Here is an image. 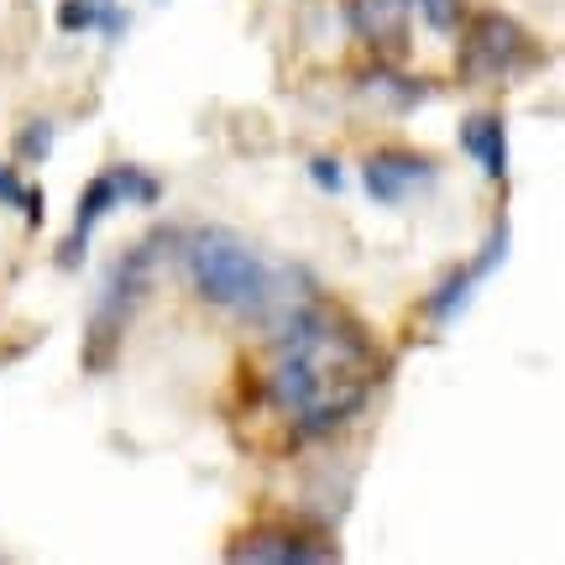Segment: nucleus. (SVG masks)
<instances>
[{"label": "nucleus", "instance_id": "1", "mask_svg": "<svg viewBox=\"0 0 565 565\" xmlns=\"http://www.w3.org/2000/svg\"><path fill=\"white\" fill-rule=\"evenodd\" d=\"M183 273L194 282L204 303H215L225 315H267L278 303V273L252 242H242L225 225H200L183 236Z\"/></svg>", "mask_w": 565, "mask_h": 565}, {"label": "nucleus", "instance_id": "2", "mask_svg": "<svg viewBox=\"0 0 565 565\" xmlns=\"http://www.w3.org/2000/svg\"><path fill=\"white\" fill-rule=\"evenodd\" d=\"M173 242H179V231H152V236H141L137 246H126L121 257L110 263L100 299H95V315H89V330H84V351H79L84 366H89L95 377L110 372V362L121 356L126 324H131V315L147 303L152 273H158V263L168 257Z\"/></svg>", "mask_w": 565, "mask_h": 565}, {"label": "nucleus", "instance_id": "3", "mask_svg": "<svg viewBox=\"0 0 565 565\" xmlns=\"http://www.w3.org/2000/svg\"><path fill=\"white\" fill-rule=\"evenodd\" d=\"M158 200H162V179H152L137 162H116V168L95 173V179L84 183L79 204H74V225H68V236H63V246H58V267L74 273V267L84 263L89 236H95V225H100L110 210H121V204H158Z\"/></svg>", "mask_w": 565, "mask_h": 565}, {"label": "nucleus", "instance_id": "4", "mask_svg": "<svg viewBox=\"0 0 565 565\" xmlns=\"http://www.w3.org/2000/svg\"><path fill=\"white\" fill-rule=\"evenodd\" d=\"M529 63H540L529 32L503 11H477L461 32V79L466 84H498L519 74Z\"/></svg>", "mask_w": 565, "mask_h": 565}, {"label": "nucleus", "instance_id": "5", "mask_svg": "<svg viewBox=\"0 0 565 565\" xmlns=\"http://www.w3.org/2000/svg\"><path fill=\"white\" fill-rule=\"evenodd\" d=\"M231 561H267V565H303V561H335L341 550L324 540L320 529H303V524H257L246 529L236 545L225 550Z\"/></svg>", "mask_w": 565, "mask_h": 565}, {"label": "nucleus", "instance_id": "6", "mask_svg": "<svg viewBox=\"0 0 565 565\" xmlns=\"http://www.w3.org/2000/svg\"><path fill=\"white\" fill-rule=\"evenodd\" d=\"M435 179H440V168L429 158H419V152H372L362 162V183L377 204H404L414 189H424Z\"/></svg>", "mask_w": 565, "mask_h": 565}, {"label": "nucleus", "instance_id": "7", "mask_svg": "<svg viewBox=\"0 0 565 565\" xmlns=\"http://www.w3.org/2000/svg\"><path fill=\"white\" fill-rule=\"evenodd\" d=\"M408 17H414V0H345V26L366 47H383V53L404 47Z\"/></svg>", "mask_w": 565, "mask_h": 565}, {"label": "nucleus", "instance_id": "8", "mask_svg": "<svg viewBox=\"0 0 565 565\" xmlns=\"http://www.w3.org/2000/svg\"><path fill=\"white\" fill-rule=\"evenodd\" d=\"M461 147L466 158L482 168L487 179H508V121L498 110H477V116H466L461 121Z\"/></svg>", "mask_w": 565, "mask_h": 565}, {"label": "nucleus", "instance_id": "9", "mask_svg": "<svg viewBox=\"0 0 565 565\" xmlns=\"http://www.w3.org/2000/svg\"><path fill=\"white\" fill-rule=\"evenodd\" d=\"M63 38H79V32H105L110 42L126 38V11L121 0H58L53 11Z\"/></svg>", "mask_w": 565, "mask_h": 565}, {"label": "nucleus", "instance_id": "10", "mask_svg": "<svg viewBox=\"0 0 565 565\" xmlns=\"http://www.w3.org/2000/svg\"><path fill=\"white\" fill-rule=\"evenodd\" d=\"M482 282H487V278H482V273H477L471 263H466V267H450V273H445L435 288H429V299H424V315H429L435 324L461 320L466 303L477 299V288H482Z\"/></svg>", "mask_w": 565, "mask_h": 565}, {"label": "nucleus", "instance_id": "11", "mask_svg": "<svg viewBox=\"0 0 565 565\" xmlns=\"http://www.w3.org/2000/svg\"><path fill=\"white\" fill-rule=\"evenodd\" d=\"M0 204H6V210H21V221L32 225V231L47 221V194L32 189V183H21L17 162H0Z\"/></svg>", "mask_w": 565, "mask_h": 565}, {"label": "nucleus", "instance_id": "12", "mask_svg": "<svg viewBox=\"0 0 565 565\" xmlns=\"http://www.w3.org/2000/svg\"><path fill=\"white\" fill-rule=\"evenodd\" d=\"M366 89H372V95H387L398 110H414V105L429 100V84H419L414 74H393V68H372V74H366Z\"/></svg>", "mask_w": 565, "mask_h": 565}, {"label": "nucleus", "instance_id": "13", "mask_svg": "<svg viewBox=\"0 0 565 565\" xmlns=\"http://www.w3.org/2000/svg\"><path fill=\"white\" fill-rule=\"evenodd\" d=\"M53 141H58V126L47 121V116H32L17 131V162H47L53 158Z\"/></svg>", "mask_w": 565, "mask_h": 565}, {"label": "nucleus", "instance_id": "14", "mask_svg": "<svg viewBox=\"0 0 565 565\" xmlns=\"http://www.w3.org/2000/svg\"><path fill=\"white\" fill-rule=\"evenodd\" d=\"M414 11L429 21V32H456V26L466 21L461 0H414Z\"/></svg>", "mask_w": 565, "mask_h": 565}, {"label": "nucleus", "instance_id": "15", "mask_svg": "<svg viewBox=\"0 0 565 565\" xmlns=\"http://www.w3.org/2000/svg\"><path fill=\"white\" fill-rule=\"evenodd\" d=\"M309 179H315V189H324V194H341L345 189V173H341V162L335 158H309Z\"/></svg>", "mask_w": 565, "mask_h": 565}]
</instances>
